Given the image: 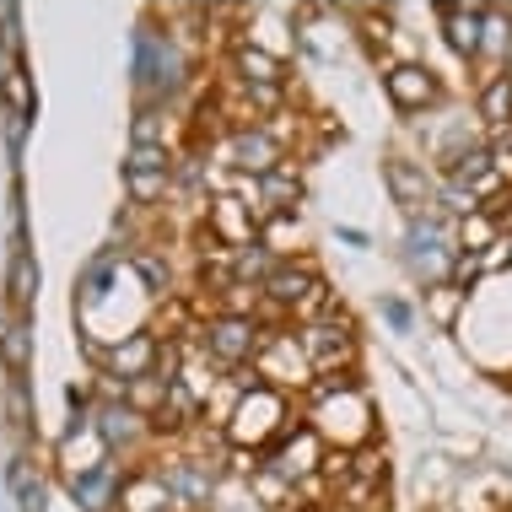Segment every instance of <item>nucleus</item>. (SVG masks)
Returning a JSON list of instances; mask_svg holds the SVG:
<instances>
[{"label":"nucleus","mask_w":512,"mask_h":512,"mask_svg":"<svg viewBox=\"0 0 512 512\" xmlns=\"http://www.w3.org/2000/svg\"><path fill=\"white\" fill-rule=\"evenodd\" d=\"M297 340H302V351H308V362L318 378H335V372H356V335H351V324H340V313L335 318H313V324H302L297 329Z\"/></svg>","instance_id":"nucleus-6"},{"label":"nucleus","mask_w":512,"mask_h":512,"mask_svg":"<svg viewBox=\"0 0 512 512\" xmlns=\"http://www.w3.org/2000/svg\"><path fill=\"white\" fill-rule=\"evenodd\" d=\"M437 205H442V211H448V216H475V211H486V200H480L475 195V189H464V184H448V178H442V184H437Z\"/></svg>","instance_id":"nucleus-18"},{"label":"nucleus","mask_w":512,"mask_h":512,"mask_svg":"<svg viewBox=\"0 0 512 512\" xmlns=\"http://www.w3.org/2000/svg\"><path fill=\"white\" fill-rule=\"evenodd\" d=\"M480 60L491 71L512 65V6H486V33H480Z\"/></svg>","instance_id":"nucleus-15"},{"label":"nucleus","mask_w":512,"mask_h":512,"mask_svg":"<svg viewBox=\"0 0 512 512\" xmlns=\"http://www.w3.org/2000/svg\"><path fill=\"white\" fill-rule=\"evenodd\" d=\"M324 286V275H318V265L313 259H281V265L270 270V281L259 286L275 308H292V313H302L313 302V292Z\"/></svg>","instance_id":"nucleus-10"},{"label":"nucleus","mask_w":512,"mask_h":512,"mask_svg":"<svg viewBox=\"0 0 512 512\" xmlns=\"http://www.w3.org/2000/svg\"><path fill=\"white\" fill-rule=\"evenodd\" d=\"M135 421H141V415H135V410H103V442H108V448H119V442H130L135 432H141V426H135Z\"/></svg>","instance_id":"nucleus-19"},{"label":"nucleus","mask_w":512,"mask_h":512,"mask_svg":"<svg viewBox=\"0 0 512 512\" xmlns=\"http://www.w3.org/2000/svg\"><path fill=\"white\" fill-rule=\"evenodd\" d=\"M205 345H211L216 362L238 367V362H254V356H259L265 329H259L248 313H221V318H211V329H205Z\"/></svg>","instance_id":"nucleus-8"},{"label":"nucleus","mask_w":512,"mask_h":512,"mask_svg":"<svg viewBox=\"0 0 512 512\" xmlns=\"http://www.w3.org/2000/svg\"><path fill=\"white\" fill-rule=\"evenodd\" d=\"M442 168H448V184L475 189V195L486 200V205H491V195H507L502 173H496V157H491V141H469L464 151H453Z\"/></svg>","instance_id":"nucleus-9"},{"label":"nucleus","mask_w":512,"mask_h":512,"mask_svg":"<svg viewBox=\"0 0 512 512\" xmlns=\"http://www.w3.org/2000/svg\"><path fill=\"white\" fill-rule=\"evenodd\" d=\"M383 189H389V200L410 221L432 216V205H437V178H432L426 162H415V157H383Z\"/></svg>","instance_id":"nucleus-7"},{"label":"nucleus","mask_w":512,"mask_h":512,"mask_svg":"<svg viewBox=\"0 0 512 512\" xmlns=\"http://www.w3.org/2000/svg\"><path fill=\"white\" fill-rule=\"evenodd\" d=\"M426 302V313H432V324L437 329H459V318L469 308V292H459V286H448V281H437V286H426L421 292Z\"/></svg>","instance_id":"nucleus-16"},{"label":"nucleus","mask_w":512,"mask_h":512,"mask_svg":"<svg viewBox=\"0 0 512 512\" xmlns=\"http://www.w3.org/2000/svg\"><path fill=\"white\" fill-rule=\"evenodd\" d=\"M383 318H389V324L399 329V335H410V324H415V318H410V308H405L399 297H383Z\"/></svg>","instance_id":"nucleus-24"},{"label":"nucleus","mask_w":512,"mask_h":512,"mask_svg":"<svg viewBox=\"0 0 512 512\" xmlns=\"http://www.w3.org/2000/svg\"><path fill=\"white\" fill-rule=\"evenodd\" d=\"M442 44L464 65H480V33H486V6H437Z\"/></svg>","instance_id":"nucleus-11"},{"label":"nucleus","mask_w":512,"mask_h":512,"mask_svg":"<svg viewBox=\"0 0 512 512\" xmlns=\"http://www.w3.org/2000/svg\"><path fill=\"white\" fill-rule=\"evenodd\" d=\"M496 238H502V221H496L491 211H475V216L459 221V248L464 254H486Z\"/></svg>","instance_id":"nucleus-17"},{"label":"nucleus","mask_w":512,"mask_h":512,"mask_svg":"<svg viewBox=\"0 0 512 512\" xmlns=\"http://www.w3.org/2000/svg\"><path fill=\"white\" fill-rule=\"evenodd\" d=\"M491 157H496V173H502V184H507V178H512V130L491 135Z\"/></svg>","instance_id":"nucleus-22"},{"label":"nucleus","mask_w":512,"mask_h":512,"mask_svg":"<svg viewBox=\"0 0 512 512\" xmlns=\"http://www.w3.org/2000/svg\"><path fill=\"white\" fill-rule=\"evenodd\" d=\"M372 399L356 372H335V378H313L308 389V426L324 437L329 453H356L372 442Z\"/></svg>","instance_id":"nucleus-1"},{"label":"nucleus","mask_w":512,"mask_h":512,"mask_svg":"<svg viewBox=\"0 0 512 512\" xmlns=\"http://www.w3.org/2000/svg\"><path fill=\"white\" fill-rule=\"evenodd\" d=\"M383 98L394 103V114H426L442 103V76L426 60H389L383 65Z\"/></svg>","instance_id":"nucleus-5"},{"label":"nucleus","mask_w":512,"mask_h":512,"mask_svg":"<svg viewBox=\"0 0 512 512\" xmlns=\"http://www.w3.org/2000/svg\"><path fill=\"white\" fill-rule=\"evenodd\" d=\"M362 22H367V44L372 49H383V44H389V38H394V11H362Z\"/></svg>","instance_id":"nucleus-21"},{"label":"nucleus","mask_w":512,"mask_h":512,"mask_svg":"<svg viewBox=\"0 0 512 512\" xmlns=\"http://www.w3.org/2000/svg\"><path fill=\"white\" fill-rule=\"evenodd\" d=\"M130 168L135 173H157V168H168V151H162V146H135Z\"/></svg>","instance_id":"nucleus-23"},{"label":"nucleus","mask_w":512,"mask_h":512,"mask_svg":"<svg viewBox=\"0 0 512 512\" xmlns=\"http://www.w3.org/2000/svg\"><path fill=\"white\" fill-rule=\"evenodd\" d=\"M453 259H459V232H448V221H442L437 211L415 216L405 227V265H410V275H421V281L432 275V286H437V281H448Z\"/></svg>","instance_id":"nucleus-3"},{"label":"nucleus","mask_w":512,"mask_h":512,"mask_svg":"<svg viewBox=\"0 0 512 512\" xmlns=\"http://www.w3.org/2000/svg\"><path fill=\"white\" fill-rule=\"evenodd\" d=\"M254 378L270 383V389H297V394H308L318 372H313L308 351H302V340L292 335V329H270L265 345H259V356H254Z\"/></svg>","instance_id":"nucleus-4"},{"label":"nucleus","mask_w":512,"mask_h":512,"mask_svg":"<svg viewBox=\"0 0 512 512\" xmlns=\"http://www.w3.org/2000/svg\"><path fill=\"white\" fill-rule=\"evenodd\" d=\"M281 162H286V146L275 141L265 124H259V130H238V135H232V168L265 178V173L281 168Z\"/></svg>","instance_id":"nucleus-12"},{"label":"nucleus","mask_w":512,"mask_h":512,"mask_svg":"<svg viewBox=\"0 0 512 512\" xmlns=\"http://www.w3.org/2000/svg\"><path fill=\"white\" fill-rule=\"evenodd\" d=\"M162 486H168L173 507H200V502H211V491H216V475H211V464L178 459L173 469H162Z\"/></svg>","instance_id":"nucleus-14"},{"label":"nucleus","mask_w":512,"mask_h":512,"mask_svg":"<svg viewBox=\"0 0 512 512\" xmlns=\"http://www.w3.org/2000/svg\"><path fill=\"white\" fill-rule=\"evenodd\" d=\"M480 275H486V259H480V254H464V248H459V259H453V270H448V286L469 292V286H475Z\"/></svg>","instance_id":"nucleus-20"},{"label":"nucleus","mask_w":512,"mask_h":512,"mask_svg":"<svg viewBox=\"0 0 512 512\" xmlns=\"http://www.w3.org/2000/svg\"><path fill=\"white\" fill-rule=\"evenodd\" d=\"M475 114H480V124H486L491 135L512 130V65H507V71H486V76H480Z\"/></svg>","instance_id":"nucleus-13"},{"label":"nucleus","mask_w":512,"mask_h":512,"mask_svg":"<svg viewBox=\"0 0 512 512\" xmlns=\"http://www.w3.org/2000/svg\"><path fill=\"white\" fill-rule=\"evenodd\" d=\"M286 432H292V405H286V394L281 389H270V383H254L243 399H238V410H232V426H227V437L238 442V448H275Z\"/></svg>","instance_id":"nucleus-2"}]
</instances>
